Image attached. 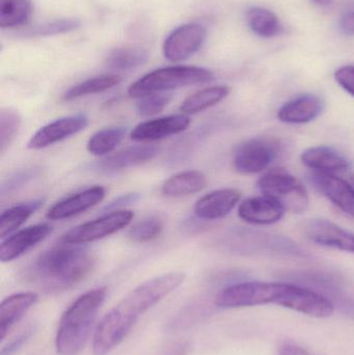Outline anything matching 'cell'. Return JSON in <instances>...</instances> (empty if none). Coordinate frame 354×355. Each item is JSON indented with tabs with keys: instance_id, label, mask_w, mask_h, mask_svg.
Masks as SVG:
<instances>
[{
	"instance_id": "cell-1",
	"label": "cell",
	"mask_w": 354,
	"mask_h": 355,
	"mask_svg": "<svg viewBox=\"0 0 354 355\" xmlns=\"http://www.w3.org/2000/svg\"><path fill=\"white\" fill-rule=\"evenodd\" d=\"M184 279L183 272L164 273L137 286L98 323L93 336L94 355H106L118 347L139 318L178 289Z\"/></svg>"
},
{
	"instance_id": "cell-2",
	"label": "cell",
	"mask_w": 354,
	"mask_h": 355,
	"mask_svg": "<svg viewBox=\"0 0 354 355\" xmlns=\"http://www.w3.org/2000/svg\"><path fill=\"white\" fill-rule=\"evenodd\" d=\"M214 304L222 309L276 304L318 319L328 318L335 313L333 302L313 290L272 282H243L228 286L218 292Z\"/></svg>"
},
{
	"instance_id": "cell-3",
	"label": "cell",
	"mask_w": 354,
	"mask_h": 355,
	"mask_svg": "<svg viewBox=\"0 0 354 355\" xmlns=\"http://www.w3.org/2000/svg\"><path fill=\"white\" fill-rule=\"evenodd\" d=\"M95 265L91 250L64 244L39 254L29 267L27 279L45 291H64L83 281Z\"/></svg>"
},
{
	"instance_id": "cell-4",
	"label": "cell",
	"mask_w": 354,
	"mask_h": 355,
	"mask_svg": "<svg viewBox=\"0 0 354 355\" xmlns=\"http://www.w3.org/2000/svg\"><path fill=\"white\" fill-rule=\"evenodd\" d=\"M106 296L105 287L95 288L79 296L64 311L56 329V354L78 355L82 352Z\"/></svg>"
},
{
	"instance_id": "cell-5",
	"label": "cell",
	"mask_w": 354,
	"mask_h": 355,
	"mask_svg": "<svg viewBox=\"0 0 354 355\" xmlns=\"http://www.w3.org/2000/svg\"><path fill=\"white\" fill-rule=\"evenodd\" d=\"M213 80V73L201 67L175 66L157 69L135 81L128 89V95L134 99L166 93L172 89L191 85H204Z\"/></svg>"
},
{
	"instance_id": "cell-6",
	"label": "cell",
	"mask_w": 354,
	"mask_h": 355,
	"mask_svg": "<svg viewBox=\"0 0 354 355\" xmlns=\"http://www.w3.org/2000/svg\"><path fill=\"white\" fill-rule=\"evenodd\" d=\"M257 186L263 196L272 198L285 211L303 213L309 207V193L305 186L286 171L267 173L258 180Z\"/></svg>"
},
{
	"instance_id": "cell-7",
	"label": "cell",
	"mask_w": 354,
	"mask_h": 355,
	"mask_svg": "<svg viewBox=\"0 0 354 355\" xmlns=\"http://www.w3.org/2000/svg\"><path fill=\"white\" fill-rule=\"evenodd\" d=\"M134 213L129 210H116L105 213L102 216L81 223L69 230L60 238L64 244L81 245L108 237L130 225Z\"/></svg>"
},
{
	"instance_id": "cell-8",
	"label": "cell",
	"mask_w": 354,
	"mask_h": 355,
	"mask_svg": "<svg viewBox=\"0 0 354 355\" xmlns=\"http://www.w3.org/2000/svg\"><path fill=\"white\" fill-rule=\"evenodd\" d=\"M278 153V144L274 139L255 137L236 148L233 166L240 174H259L269 168Z\"/></svg>"
},
{
	"instance_id": "cell-9",
	"label": "cell",
	"mask_w": 354,
	"mask_h": 355,
	"mask_svg": "<svg viewBox=\"0 0 354 355\" xmlns=\"http://www.w3.org/2000/svg\"><path fill=\"white\" fill-rule=\"evenodd\" d=\"M206 28L199 23L181 25L168 35L163 44V54L172 62H180L193 56L203 45Z\"/></svg>"
},
{
	"instance_id": "cell-10",
	"label": "cell",
	"mask_w": 354,
	"mask_h": 355,
	"mask_svg": "<svg viewBox=\"0 0 354 355\" xmlns=\"http://www.w3.org/2000/svg\"><path fill=\"white\" fill-rule=\"evenodd\" d=\"M87 124L89 119L85 114H73L57 119L39 128L29 139L27 148L30 150L45 149L73 135H78L85 130Z\"/></svg>"
},
{
	"instance_id": "cell-11",
	"label": "cell",
	"mask_w": 354,
	"mask_h": 355,
	"mask_svg": "<svg viewBox=\"0 0 354 355\" xmlns=\"http://www.w3.org/2000/svg\"><path fill=\"white\" fill-rule=\"evenodd\" d=\"M310 184L339 209L354 217V188L351 183L328 173L312 172Z\"/></svg>"
},
{
	"instance_id": "cell-12",
	"label": "cell",
	"mask_w": 354,
	"mask_h": 355,
	"mask_svg": "<svg viewBox=\"0 0 354 355\" xmlns=\"http://www.w3.org/2000/svg\"><path fill=\"white\" fill-rule=\"evenodd\" d=\"M303 230L314 243L354 254V234L328 219H312Z\"/></svg>"
},
{
	"instance_id": "cell-13",
	"label": "cell",
	"mask_w": 354,
	"mask_h": 355,
	"mask_svg": "<svg viewBox=\"0 0 354 355\" xmlns=\"http://www.w3.org/2000/svg\"><path fill=\"white\" fill-rule=\"evenodd\" d=\"M191 123L189 116L184 114L154 119L135 126L131 131L130 137L139 143H152L183 132L188 128Z\"/></svg>"
},
{
	"instance_id": "cell-14",
	"label": "cell",
	"mask_w": 354,
	"mask_h": 355,
	"mask_svg": "<svg viewBox=\"0 0 354 355\" xmlns=\"http://www.w3.org/2000/svg\"><path fill=\"white\" fill-rule=\"evenodd\" d=\"M53 232L52 225L39 223L25 227L2 240L0 245V261L12 262L45 240Z\"/></svg>"
},
{
	"instance_id": "cell-15",
	"label": "cell",
	"mask_w": 354,
	"mask_h": 355,
	"mask_svg": "<svg viewBox=\"0 0 354 355\" xmlns=\"http://www.w3.org/2000/svg\"><path fill=\"white\" fill-rule=\"evenodd\" d=\"M105 194L106 190L103 186L87 188L55 202L48 210L46 217L51 220H62L76 216L101 202Z\"/></svg>"
},
{
	"instance_id": "cell-16",
	"label": "cell",
	"mask_w": 354,
	"mask_h": 355,
	"mask_svg": "<svg viewBox=\"0 0 354 355\" xmlns=\"http://www.w3.org/2000/svg\"><path fill=\"white\" fill-rule=\"evenodd\" d=\"M240 190L236 188H222L205 194L195 202V216L205 220L224 218L232 212L240 200Z\"/></svg>"
},
{
	"instance_id": "cell-17",
	"label": "cell",
	"mask_w": 354,
	"mask_h": 355,
	"mask_svg": "<svg viewBox=\"0 0 354 355\" xmlns=\"http://www.w3.org/2000/svg\"><path fill=\"white\" fill-rule=\"evenodd\" d=\"M159 153L156 146L143 145L127 148L108 155L96 164V170L102 174L112 175L127 168H134L153 160Z\"/></svg>"
},
{
	"instance_id": "cell-18",
	"label": "cell",
	"mask_w": 354,
	"mask_h": 355,
	"mask_svg": "<svg viewBox=\"0 0 354 355\" xmlns=\"http://www.w3.org/2000/svg\"><path fill=\"white\" fill-rule=\"evenodd\" d=\"M286 211L266 196H254L243 200L238 207V215L245 223L269 225L278 223Z\"/></svg>"
},
{
	"instance_id": "cell-19",
	"label": "cell",
	"mask_w": 354,
	"mask_h": 355,
	"mask_svg": "<svg viewBox=\"0 0 354 355\" xmlns=\"http://www.w3.org/2000/svg\"><path fill=\"white\" fill-rule=\"evenodd\" d=\"M39 295L35 292L12 294L0 304V341H3L8 331L37 304Z\"/></svg>"
},
{
	"instance_id": "cell-20",
	"label": "cell",
	"mask_w": 354,
	"mask_h": 355,
	"mask_svg": "<svg viewBox=\"0 0 354 355\" xmlns=\"http://www.w3.org/2000/svg\"><path fill=\"white\" fill-rule=\"evenodd\" d=\"M324 104L315 95H301L285 103L278 110V118L287 124H306L320 116Z\"/></svg>"
},
{
	"instance_id": "cell-21",
	"label": "cell",
	"mask_w": 354,
	"mask_h": 355,
	"mask_svg": "<svg viewBox=\"0 0 354 355\" xmlns=\"http://www.w3.org/2000/svg\"><path fill=\"white\" fill-rule=\"evenodd\" d=\"M301 162L313 172L336 173L346 172L351 168L348 159L336 150L326 146L312 147L303 152Z\"/></svg>"
},
{
	"instance_id": "cell-22",
	"label": "cell",
	"mask_w": 354,
	"mask_h": 355,
	"mask_svg": "<svg viewBox=\"0 0 354 355\" xmlns=\"http://www.w3.org/2000/svg\"><path fill=\"white\" fill-rule=\"evenodd\" d=\"M207 186V178L200 171H185L168 178L161 187L163 196L181 198L202 191Z\"/></svg>"
},
{
	"instance_id": "cell-23",
	"label": "cell",
	"mask_w": 354,
	"mask_h": 355,
	"mask_svg": "<svg viewBox=\"0 0 354 355\" xmlns=\"http://www.w3.org/2000/svg\"><path fill=\"white\" fill-rule=\"evenodd\" d=\"M44 198L31 200L17 205L8 210L3 211L0 215V238L6 239L14 234L21 225L26 223L27 219L35 214L44 205Z\"/></svg>"
},
{
	"instance_id": "cell-24",
	"label": "cell",
	"mask_w": 354,
	"mask_h": 355,
	"mask_svg": "<svg viewBox=\"0 0 354 355\" xmlns=\"http://www.w3.org/2000/svg\"><path fill=\"white\" fill-rule=\"evenodd\" d=\"M229 94H230V89L224 85L201 89L187 97L181 104L180 110L182 114L187 116L200 114L208 108L218 105L220 102L228 97Z\"/></svg>"
},
{
	"instance_id": "cell-25",
	"label": "cell",
	"mask_w": 354,
	"mask_h": 355,
	"mask_svg": "<svg viewBox=\"0 0 354 355\" xmlns=\"http://www.w3.org/2000/svg\"><path fill=\"white\" fill-rule=\"evenodd\" d=\"M148 60L147 50L137 46H123L109 52L106 66L112 70L129 71L139 68Z\"/></svg>"
},
{
	"instance_id": "cell-26",
	"label": "cell",
	"mask_w": 354,
	"mask_h": 355,
	"mask_svg": "<svg viewBox=\"0 0 354 355\" xmlns=\"http://www.w3.org/2000/svg\"><path fill=\"white\" fill-rule=\"evenodd\" d=\"M126 127H108L91 135L87 141V151L95 156L109 155L126 137Z\"/></svg>"
},
{
	"instance_id": "cell-27",
	"label": "cell",
	"mask_w": 354,
	"mask_h": 355,
	"mask_svg": "<svg viewBox=\"0 0 354 355\" xmlns=\"http://www.w3.org/2000/svg\"><path fill=\"white\" fill-rule=\"evenodd\" d=\"M121 81H122V77L114 74L93 77V78L87 79V80L69 89L64 93V101H73L79 98L103 93V92L108 91V89L120 85Z\"/></svg>"
},
{
	"instance_id": "cell-28",
	"label": "cell",
	"mask_w": 354,
	"mask_h": 355,
	"mask_svg": "<svg viewBox=\"0 0 354 355\" xmlns=\"http://www.w3.org/2000/svg\"><path fill=\"white\" fill-rule=\"evenodd\" d=\"M249 26L256 35L263 37H272L282 33L283 26L278 17L267 8H251L247 12Z\"/></svg>"
},
{
	"instance_id": "cell-29",
	"label": "cell",
	"mask_w": 354,
	"mask_h": 355,
	"mask_svg": "<svg viewBox=\"0 0 354 355\" xmlns=\"http://www.w3.org/2000/svg\"><path fill=\"white\" fill-rule=\"evenodd\" d=\"M33 14L30 0H0V26L12 28L26 24Z\"/></svg>"
},
{
	"instance_id": "cell-30",
	"label": "cell",
	"mask_w": 354,
	"mask_h": 355,
	"mask_svg": "<svg viewBox=\"0 0 354 355\" xmlns=\"http://www.w3.org/2000/svg\"><path fill=\"white\" fill-rule=\"evenodd\" d=\"M20 114L12 108H6L0 112V152H4L10 147L21 128Z\"/></svg>"
},
{
	"instance_id": "cell-31",
	"label": "cell",
	"mask_w": 354,
	"mask_h": 355,
	"mask_svg": "<svg viewBox=\"0 0 354 355\" xmlns=\"http://www.w3.org/2000/svg\"><path fill=\"white\" fill-rule=\"evenodd\" d=\"M81 22L77 18H62L37 25L25 31V37H47L70 33L80 27Z\"/></svg>"
},
{
	"instance_id": "cell-32",
	"label": "cell",
	"mask_w": 354,
	"mask_h": 355,
	"mask_svg": "<svg viewBox=\"0 0 354 355\" xmlns=\"http://www.w3.org/2000/svg\"><path fill=\"white\" fill-rule=\"evenodd\" d=\"M163 223L158 217H148L135 223L129 230L128 236L132 241L139 243L152 241L161 234Z\"/></svg>"
},
{
	"instance_id": "cell-33",
	"label": "cell",
	"mask_w": 354,
	"mask_h": 355,
	"mask_svg": "<svg viewBox=\"0 0 354 355\" xmlns=\"http://www.w3.org/2000/svg\"><path fill=\"white\" fill-rule=\"evenodd\" d=\"M170 94L158 93L139 98L136 112L141 116H151L160 114L172 101Z\"/></svg>"
},
{
	"instance_id": "cell-34",
	"label": "cell",
	"mask_w": 354,
	"mask_h": 355,
	"mask_svg": "<svg viewBox=\"0 0 354 355\" xmlns=\"http://www.w3.org/2000/svg\"><path fill=\"white\" fill-rule=\"evenodd\" d=\"M39 168H30L15 173L12 176L8 178L6 181L2 182V196L8 193V192L14 191L17 188L22 187L24 184L28 183L30 180L35 179V177H37V174H39Z\"/></svg>"
},
{
	"instance_id": "cell-35",
	"label": "cell",
	"mask_w": 354,
	"mask_h": 355,
	"mask_svg": "<svg viewBox=\"0 0 354 355\" xmlns=\"http://www.w3.org/2000/svg\"><path fill=\"white\" fill-rule=\"evenodd\" d=\"M337 83L354 97V66H345L335 73Z\"/></svg>"
},
{
	"instance_id": "cell-36",
	"label": "cell",
	"mask_w": 354,
	"mask_h": 355,
	"mask_svg": "<svg viewBox=\"0 0 354 355\" xmlns=\"http://www.w3.org/2000/svg\"><path fill=\"white\" fill-rule=\"evenodd\" d=\"M33 327L24 329L22 333L19 334L18 336L14 338L12 341L8 342L6 346L2 347L0 355H15L21 348L23 347L25 343L28 341L30 338L31 334H33Z\"/></svg>"
},
{
	"instance_id": "cell-37",
	"label": "cell",
	"mask_w": 354,
	"mask_h": 355,
	"mask_svg": "<svg viewBox=\"0 0 354 355\" xmlns=\"http://www.w3.org/2000/svg\"><path fill=\"white\" fill-rule=\"evenodd\" d=\"M340 28L345 35H354V0H349L343 10L340 19Z\"/></svg>"
},
{
	"instance_id": "cell-38",
	"label": "cell",
	"mask_w": 354,
	"mask_h": 355,
	"mask_svg": "<svg viewBox=\"0 0 354 355\" xmlns=\"http://www.w3.org/2000/svg\"><path fill=\"white\" fill-rule=\"evenodd\" d=\"M141 198L139 193H127L123 194V196H118L114 198V200L106 205L104 207V211H116V209L120 208V207L127 206V205L132 204V202H136L139 198Z\"/></svg>"
},
{
	"instance_id": "cell-39",
	"label": "cell",
	"mask_w": 354,
	"mask_h": 355,
	"mask_svg": "<svg viewBox=\"0 0 354 355\" xmlns=\"http://www.w3.org/2000/svg\"><path fill=\"white\" fill-rule=\"evenodd\" d=\"M193 350V344L191 341H179L170 344L163 350L161 355H189Z\"/></svg>"
},
{
	"instance_id": "cell-40",
	"label": "cell",
	"mask_w": 354,
	"mask_h": 355,
	"mask_svg": "<svg viewBox=\"0 0 354 355\" xmlns=\"http://www.w3.org/2000/svg\"><path fill=\"white\" fill-rule=\"evenodd\" d=\"M278 355H312L307 352V350L303 349L301 346L297 345L294 343H285L284 345L281 347L280 352H278Z\"/></svg>"
},
{
	"instance_id": "cell-41",
	"label": "cell",
	"mask_w": 354,
	"mask_h": 355,
	"mask_svg": "<svg viewBox=\"0 0 354 355\" xmlns=\"http://www.w3.org/2000/svg\"><path fill=\"white\" fill-rule=\"evenodd\" d=\"M313 1L320 4V6H328V4L330 3L332 0H313Z\"/></svg>"
},
{
	"instance_id": "cell-42",
	"label": "cell",
	"mask_w": 354,
	"mask_h": 355,
	"mask_svg": "<svg viewBox=\"0 0 354 355\" xmlns=\"http://www.w3.org/2000/svg\"><path fill=\"white\" fill-rule=\"evenodd\" d=\"M351 185H353L354 188V178L353 180H351Z\"/></svg>"
}]
</instances>
